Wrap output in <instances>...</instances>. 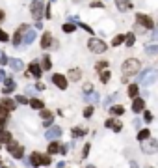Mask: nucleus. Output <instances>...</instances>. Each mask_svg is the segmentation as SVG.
<instances>
[{
	"mask_svg": "<svg viewBox=\"0 0 158 168\" xmlns=\"http://www.w3.org/2000/svg\"><path fill=\"white\" fill-rule=\"evenodd\" d=\"M91 114H93V107H88V109L84 110V116H86V118H89Z\"/></svg>",
	"mask_w": 158,
	"mask_h": 168,
	"instance_id": "nucleus-41",
	"label": "nucleus"
},
{
	"mask_svg": "<svg viewBox=\"0 0 158 168\" xmlns=\"http://www.w3.org/2000/svg\"><path fill=\"white\" fill-rule=\"evenodd\" d=\"M95 67H97V69H106V67H108V62H106V60H104V62H97Z\"/></svg>",
	"mask_w": 158,
	"mask_h": 168,
	"instance_id": "nucleus-36",
	"label": "nucleus"
},
{
	"mask_svg": "<svg viewBox=\"0 0 158 168\" xmlns=\"http://www.w3.org/2000/svg\"><path fill=\"white\" fill-rule=\"evenodd\" d=\"M26 30H28V25H21V26H19V30L13 34V45H15V47H17V45H21V41L24 39Z\"/></svg>",
	"mask_w": 158,
	"mask_h": 168,
	"instance_id": "nucleus-6",
	"label": "nucleus"
},
{
	"mask_svg": "<svg viewBox=\"0 0 158 168\" xmlns=\"http://www.w3.org/2000/svg\"><path fill=\"white\" fill-rule=\"evenodd\" d=\"M106 127H110V129L117 131V133H119V131L123 129V125H121V122H115V120H113V118H108V120H106Z\"/></svg>",
	"mask_w": 158,
	"mask_h": 168,
	"instance_id": "nucleus-12",
	"label": "nucleus"
},
{
	"mask_svg": "<svg viewBox=\"0 0 158 168\" xmlns=\"http://www.w3.org/2000/svg\"><path fill=\"white\" fill-rule=\"evenodd\" d=\"M15 101H17V103H21V105H28V103H30V99H26L24 95H17V97H15Z\"/></svg>",
	"mask_w": 158,
	"mask_h": 168,
	"instance_id": "nucleus-34",
	"label": "nucleus"
},
{
	"mask_svg": "<svg viewBox=\"0 0 158 168\" xmlns=\"http://www.w3.org/2000/svg\"><path fill=\"white\" fill-rule=\"evenodd\" d=\"M41 47L43 49H49V47H52V36L49 34V32H45L41 38Z\"/></svg>",
	"mask_w": 158,
	"mask_h": 168,
	"instance_id": "nucleus-13",
	"label": "nucleus"
},
{
	"mask_svg": "<svg viewBox=\"0 0 158 168\" xmlns=\"http://www.w3.org/2000/svg\"><path fill=\"white\" fill-rule=\"evenodd\" d=\"M15 90V82L11 81V79H6V84H4V94H11V92Z\"/></svg>",
	"mask_w": 158,
	"mask_h": 168,
	"instance_id": "nucleus-16",
	"label": "nucleus"
},
{
	"mask_svg": "<svg viewBox=\"0 0 158 168\" xmlns=\"http://www.w3.org/2000/svg\"><path fill=\"white\" fill-rule=\"evenodd\" d=\"M149 138V129H141L140 133H138V140L140 142H143V140H147Z\"/></svg>",
	"mask_w": 158,
	"mask_h": 168,
	"instance_id": "nucleus-25",
	"label": "nucleus"
},
{
	"mask_svg": "<svg viewBox=\"0 0 158 168\" xmlns=\"http://www.w3.org/2000/svg\"><path fill=\"white\" fill-rule=\"evenodd\" d=\"M41 118H43V122H45V120H54V116H52V112H50V110L41 109Z\"/></svg>",
	"mask_w": 158,
	"mask_h": 168,
	"instance_id": "nucleus-31",
	"label": "nucleus"
},
{
	"mask_svg": "<svg viewBox=\"0 0 158 168\" xmlns=\"http://www.w3.org/2000/svg\"><path fill=\"white\" fill-rule=\"evenodd\" d=\"M136 21H138V25H140V26L147 28V30L155 28V23H153V19L147 17V15H143V13H138V15H136Z\"/></svg>",
	"mask_w": 158,
	"mask_h": 168,
	"instance_id": "nucleus-5",
	"label": "nucleus"
},
{
	"mask_svg": "<svg viewBox=\"0 0 158 168\" xmlns=\"http://www.w3.org/2000/svg\"><path fill=\"white\" fill-rule=\"evenodd\" d=\"M52 82L56 84L60 90H65V88H67V79L63 77V75H58V73H56V75H52Z\"/></svg>",
	"mask_w": 158,
	"mask_h": 168,
	"instance_id": "nucleus-8",
	"label": "nucleus"
},
{
	"mask_svg": "<svg viewBox=\"0 0 158 168\" xmlns=\"http://www.w3.org/2000/svg\"><path fill=\"white\" fill-rule=\"evenodd\" d=\"M45 137L49 138V140H56V138H60V137H61V129L54 125V127H50V129L45 133Z\"/></svg>",
	"mask_w": 158,
	"mask_h": 168,
	"instance_id": "nucleus-9",
	"label": "nucleus"
},
{
	"mask_svg": "<svg viewBox=\"0 0 158 168\" xmlns=\"http://www.w3.org/2000/svg\"><path fill=\"white\" fill-rule=\"evenodd\" d=\"M88 153H89V144H86V146H84V151H82V155H84V157H88Z\"/></svg>",
	"mask_w": 158,
	"mask_h": 168,
	"instance_id": "nucleus-45",
	"label": "nucleus"
},
{
	"mask_svg": "<svg viewBox=\"0 0 158 168\" xmlns=\"http://www.w3.org/2000/svg\"><path fill=\"white\" fill-rule=\"evenodd\" d=\"M60 144H58V142H54V140H52V142H50V146H49V155H54V153H60Z\"/></svg>",
	"mask_w": 158,
	"mask_h": 168,
	"instance_id": "nucleus-19",
	"label": "nucleus"
},
{
	"mask_svg": "<svg viewBox=\"0 0 158 168\" xmlns=\"http://www.w3.org/2000/svg\"><path fill=\"white\" fill-rule=\"evenodd\" d=\"M2 77H4V73H2V71H0V79H2Z\"/></svg>",
	"mask_w": 158,
	"mask_h": 168,
	"instance_id": "nucleus-52",
	"label": "nucleus"
},
{
	"mask_svg": "<svg viewBox=\"0 0 158 168\" xmlns=\"http://www.w3.org/2000/svg\"><path fill=\"white\" fill-rule=\"evenodd\" d=\"M43 123H45V127H50V125H52V120H45Z\"/></svg>",
	"mask_w": 158,
	"mask_h": 168,
	"instance_id": "nucleus-48",
	"label": "nucleus"
},
{
	"mask_svg": "<svg viewBox=\"0 0 158 168\" xmlns=\"http://www.w3.org/2000/svg\"><path fill=\"white\" fill-rule=\"evenodd\" d=\"M35 90H45V84H43V82H37V84H35Z\"/></svg>",
	"mask_w": 158,
	"mask_h": 168,
	"instance_id": "nucleus-47",
	"label": "nucleus"
},
{
	"mask_svg": "<svg viewBox=\"0 0 158 168\" xmlns=\"http://www.w3.org/2000/svg\"><path fill=\"white\" fill-rule=\"evenodd\" d=\"M138 92H140V88H138L136 84L128 86V95H130V97H138Z\"/></svg>",
	"mask_w": 158,
	"mask_h": 168,
	"instance_id": "nucleus-28",
	"label": "nucleus"
},
{
	"mask_svg": "<svg viewBox=\"0 0 158 168\" xmlns=\"http://www.w3.org/2000/svg\"><path fill=\"white\" fill-rule=\"evenodd\" d=\"M141 151L143 153H156L158 151V142L156 140H153V138H147V140H143V146H141Z\"/></svg>",
	"mask_w": 158,
	"mask_h": 168,
	"instance_id": "nucleus-4",
	"label": "nucleus"
},
{
	"mask_svg": "<svg viewBox=\"0 0 158 168\" xmlns=\"http://www.w3.org/2000/svg\"><path fill=\"white\" fill-rule=\"evenodd\" d=\"M153 82H155V75H151V77L145 79V84H153Z\"/></svg>",
	"mask_w": 158,
	"mask_h": 168,
	"instance_id": "nucleus-46",
	"label": "nucleus"
},
{
	"mask_svg": "<svg viewBox=\"0 0 158 168\" xmlns=\"http://www.w3.org/2000/svg\"><path fill=\"white\" fill-rule=\"evenodd\" d=\"M11 155H13L15 159H21L22 155H24V148H22V146H19V144H17V146H15V150L11 151Z\"/></svg>",
	"mask_w": 158,
	"mask_h": 168,
	"instance_id": "nucleus-18",
	"label": "nucleus"
},
{
	"mask_svg": "<svg viewBox=\"0 0 158 168\" xmlns=\"http://www.w3.org/2000/svg\"><path fill=\"white\" fill-rule=\"evenodd\" d=\"M30 107H32V109H35V110H41V109H45V103H43L41 99H32Z\"/></svg>",
	"mask_w": 158,
	"mask_h": 168,
	"instance_id": "nucleus-17",
	"label": "nucleus"
},
{
	"mask_svg": "<svg viewBox=\"0 0 158 168\" xmlns=\"http://www.w3.org/2000/svg\"><path fill=\"white\" fill-rule=\"evenodd\" d=\"M30 11H32V17H34L35 21H41L43 13H45V10H43V4L39 2V0H34V2L30 4Z\"/></svg>",
	"mask_w": 158,
	"mask_h": 168,
	"instance_id": "nucleus-3",
	"label": "nucleus"
},
{
	"mask_svg": "<svg viewBox=\"0 0 158 168\" xmlns=\"http://www.w3.org/2000/svg\"><path fill=\"white\" fill-rule=\"evenodd\" d=\"M0 142H4V144L11 142V135L7 133V131H2V135H0Z\"/></svg>",
	"mask_w": 158,
	"mask_h": 168,
	"instance_id": "nucleus-30",
	"label": "nucleus"
},
{
	"mask_svg": "<svg viewBox=\"0 0 158 168\" xmlns=\"http://www.w3.org/2000/svg\"><path fill=\"white\" fill-rule=\"evenodd\" d=\"M9 66L13 67V71H21L22 67H24V66H22V62H21V60H9Z\"/></svg>",
	"mask_w": 158,
	"mask_h": 168,
	"instance_id": "nucleus-23",
	"label": "nucleus"
},
{
	"mask_svg": "<svg viewBox=\"0 0 158 168\" xmlns=\"http://www.w3.org/2000/svg\"><path fill=\"white\" fill-rule=\"evenodd\" d=\"M147 53H149V54L158 53V45H151V47H147Z\"/></svg>",
	"mask_w": 158,
	"mask_h": 168,
	"instance_id": "nucleus-37",
	"label": "nucleus"
},
{
	"mask_svg": "<svg viewBox=\"0 0 158 168\" xmlns=\"http://www.w3.org/2000/svg\"><path fill=\"white\" fill-rule=\"evenodd\" d=\"M99 79H101V82H108L110 81V71H101V75H99Z\"/></svg>",
	"mask_w": 158,
	"mask_h": 168,
	"instance_id": "nucleus-33",
	"label": "nucleus"
},
{
	"mask_svg": "<svg viewBox=\"0 0 158 168\" xmlns=\"http://www.w3.org/2000/svg\"><path fill=\"white\" fill-rule=\"evenodd\" d=\"M115 6L119 11H128L130 8H132V2L130 0H115Z\"/></svg>",
	"mask_w": 158,
	"mask_h": 168,
	"instance_id": "nucleus-11",
	"label": "nucleus"
},
{
	"mask_svg": "<svg viewBox=\"0 0 158 168\" xmlns=\"http://www.w3.org/2000/svg\"><path fill=\"white\" fill-rule=\"evenodd\" d=\"M4 17H6V15H4V11H0V23L4 21Z\"/></svg>",
	"mask_w": 158,
	"mask_h": 168,
	"instance_id": "nucleus-51",
	"label": "nucleus"
},
{
	"mask_svg": "<svg viewBox=\"0 0 158 168\" xmlns=\"http://www.w3.org/2000/svg\"><path fill=\"white\" fill-rule=\"evenodd\" d=\"M50 66H52V64H50V58H49V56H43L41 67H43V69H45V71H49V69H50Z\"/></svg>",
	"mask_w": 158,
	"mask_h": 168,
	"instance_id": "nucleus-26",
	"label": "nucleus"
},
{
	"mask_svg": "<svg viewBox=\"0 0 158 168\" xmlns=\"http://www.w3.org/2000/svg\"><path fill=\"white\" fill-rule=\"evenodd\" d=\"M34 39H35V32H34V30H26L24 39H22V41H24V43H28V45H30V43L34 41Z\"/></svg>",
	"mask_w": 158,
	"mask_h": 168,
	"instance_id": "nucleus-21",
	"label": "nucleus"
},
{
	"mask_svg": "<svg viewBox=\"0 0 158 168\" xmlns=\"http://www.w3.org/2000/svg\"><path fill=\"white\" fill-rule=\"evenodd\" d=\"M110 114H112V116H123V114H125V109H123L121 105L112 107V109H110Z\"/></svg>",
	"mask_w": 158,
	"mask_h": 168,
	"instance_id": "nucleus-20",
	"label": "nucleus"
},
{
	"mask_svg": "<svg viewBox=\"0 0 158 168\" xmlns=\"http://www.w3.org/2000/svg\"><path fill=\"white\" fill-rule=\"evenodd\" d=\"M134 41H136V36H134V34H128V36H125V45L132 47V45H134Z\"/></svg>",
	"mask_w": 158,
	"mask_h": 168,
	"instance_id": "nucleus-27",
	"label": "nucleus"
},
{
	"mask_svg": "<svg viewBox=\"0 0 158 168\" xmlns=\"http://www.w3.org/2000/svg\"><path fill=\"white\" fill-rule=\"evenodd\" d=\"M2 131H4V120L0 118V133H2Z\"/></svg>",
	"mask_w": 158,
	"mask_h": 168,
	"instance_id": "nucleus-50",
	"label": "nucleus"
},
{
	"mask_svg": "<svg viewBox=\"0 0 158 168\" xmlns=\"http://www.w3.org/2000/svg\"><path fill=\"white\" fill-rule=\"evenodd\" d=\"M145 109V101L141 97H134V101H132V110L134 112H141Z\"/></svg>",
	"mask_w": 158,
	"mask_h": 168,
	"instance_id": "nucleus-10",
	"label": "nucleus"
},
{
	"mask_svg": "<svg viewBox=\"0 0 158 168\" xmlns=\"http://www.w3.org/2000/svg\"><path fill=\"white\" fill-rule=\"evenodd\" d=\"M0 105L4 107V109H6L7 112H11V110H15V99H2V101H0Z\"/></svg>",
	"mask_w": 158,
	"mask_h": 168,
	"instance_id": "nucleus-14",
	"label": "nucleus"
},
{
	"mask_svg": "<svg viewBox=\"0 0 158 168\" xmlns=\"http://www.w3.org/2000/svg\"><path fill=\"white\" fill-rule=\"evenodd\" d=\"M91 6H93V8H102V2H93Z\"/></svg>",
	"mask_w": 158,
	"mask_h": 168,
	"instance_id": "nucleus-49",
	"label": "nucleus"
},
{
	"mask_svg": "<svg viewBox=\"0 0 158 168\" xmlns=\"http://www.w3.org/2000/svg\"><path fill=\"white\" fill-rule=\"evenodd\" d=\"M140 67H141V64L138 62V60H134V58L125 60L123 67H121V71H123V81L126 82V79H128L130 75H136L138 71H140Z\"/></svg>",
	"mask_w": 158,
	"mask_h": 168,
	"instance_id": "nucleus-1",
	"label": "nucleus"
},
{
	"mask_svg": "<svg viewBox=\"0 0 158 168\" xmlns=\"http://www.w3.org/2000/svg\"><path fill=\"white\" fill-rule=\"evenodd\" d=\"M35 77V79H39L43 75V67L39 66V64H30V67H28V73H26V77Z\"/></svg>",
	"mask_w": 158,
	"mask_h": 168,
	"instance_id": "nucleus-7",
	"label": "nucleus"
},
{
	"mask_svg": "<svg viewBox=\"0 0 158 168\" xmlns=\"http://www.w3.org/2000/svg\"><path fill=\"white\" fill-rule=\"evenodd\" d=\"M0 64H2V66H6V64H9V60H7V56L6 54H0Z\"/></svg>",
	"mask_w": 158,
	"mask_h": 168,
	"instance_id": "nucleus-38",
	"label": "nucleus"
},
{
	"mask_svg": "<svg viewBox=\"0 0 158 168\" xmlns=\"http://www.w3.org/2000/svg\"><path fill=\"white\" fill-rule=\"evenodd\" d=\"M0 146H2V142H0Z\"/></svg>",
	"mask_w": 158,
	"mask_h": 168,
	"instance_id": "nucleus-56",
	"label": "nucleus"
},
{
	"mask_svg": "<svg viewBox=\"0 0 158 168\" xmlns=\"http://www.w3.org/2000/svg\"><path fill=\"white\" fill-rule=\"evenodd\" d=\"M0 54H2V53H0Z\"/></svg>",
	"mask_w": 158,
	"mask_h": 168,
	"instance_id": "nucleus-57",
	"label": "nucleus"
},
{
	"mask_svg": "<svg viewBox=\"0 0 158 168\" xmlns=\"http://www.w3.org/2000/svg\"><path fill=\"white\" fill-rule=\"evenodd\" d=\"M0 41H7V34L0 30Z\"/></svg>",
	"mask_w": 158,
	"mask_h": 168,
	"instance_id": "nucleus-44",
	"label": "nucleus"
},
{
	"mask_svg": "<svg viewBox=\"0 0 158 168\" xmlns=\"http://www.w3.org/2000/svg\"><path fill=\"white\" fill-rule=\"evenodd\" d=\"M50 155H41V165H45V166H49L50 165Z\"/></svg>",
	"mask_w": 158,
	"mask_h": 168,
	"instance_id": "nucleus-35",
	"label": "nucleus"
},
{
	"mask_svg": "<svg viewBox=\"0 0 158 168\" xmlns=\"http://www.w3.org/2000/svg\"><path fill=\"white\" fill-rule=\"evenodd\" d=\"M78 26H82V28H84V30H86V32H89V34H93V30H91V26H88V25H84V23H80V25H78Z\"/></svg>",
	"mask_w": 158,
	"mask_h": 168,
	"instance_id": "nucleus-43",
	"label": "nucleus"
},
{
	"mask_svg": "<svg viewBox=\"0 0 158 168\" xmlns=\"http://www.w3.org/2000/svg\"><path fill=\"white\" fill-rule=\"evenodd\" d=\"M0 118H2V120H6V118H7V110L4 109L2 105H0Z\"/></svg>",
	"mask_w": 158,
	"mask_h": 168,
	"instance_id": "nucleus-39",
	"label": "nucleus"
},
{
	"mask_svg": "<svg viewBox=\"0 0 158 168\" xmlns=\"http://www.w3.org/2000/svg\"><path fill=\"white\" fill-rule=\"evenodd\" d=\"M28 165H32V166H41V155H39V153H32Z\"/></svg>",
	"mask_w": 158,
	"mask_h": 168,
	"instance_id": "nucleus-15",
	"label": "nucleus"
},
{
	"mask_svg": "<svg viewBox=\"0 0 158 168\" xmlns=\"http://www.w3.org/2000/svg\"><path fill=\"white\" fill-rule=\"evenodd\" d=\"M88 47H89V51H93L95 54H101V53H104L106 51V43L104 41H101V39H97V38H91L88 41Z\"/></svg>",
	"mask_w": 158,
	"mask_h": 168,
	"instance_id": "nucleus-2",
	"label": "nucleus"
},
{
	"mask_svg": "<svg viewBox=\"0 0 158 168\" xmlns=\"http://www.w3.org/2000/svg\"><path fill=\"white\" fill-rule=\"evenodd\" d=\"M84 92H86V94H91V92H93V86H91V84H86V86H84Z\"/></svg>",
	"mask_w": 158,
	"mask_h": 168,
	"instance_id": "nucleus-42",
	"label": "nucleus"
},
{
	"mask_svg": "<svg viewBox=\"0 0 158 168\" xmlns=\"http://www.w3.org/2000/svg\"><path fill=\"white\" fill-rule=\"evenodd\" d=\"M61 28H63V32H65V34H71V32L76 30V26H74L73 23H65V25H63Z\"/></svg>",
	"mask_w": 158,
	"mask_h": 168,
	"instance_id": "nucleus-24",
	"label": "nucleus"
},
{
	"mask_svg": "<svg viewBox=\"0 0 158 168\" xmlns=\"http://www.w3.org/2000/svg\"><path fill=\"white\" fill-rule=\"evenodd\" d=\"M0 168H6V166H0Z\"/></svg>",
	"mask_w": 158,
	"mask_h": 168,
	"instance_id": "nucleus-55",
	"label": "nucleus"
},
{
	"mask_svg": "<svg viewBox=\"0 0 158 168\" xmlns=\"http://www.w3.org/2000/svg\"><path fill=\"white\" fill-rule=\"evenodd\" d=\"M80 77H82L80 69H71L69 71V79H71V81H80Z\"/></svg>",
	"mask_w": 158,
	"mask_h": 168,
	"instance_id": "nucleus-22",
	"label": "nucleus"
},
{
	"mask_svg": "<svg viewBox=\"0 0 158 168\" xmlns=\"http://www.w3.org/2000/svg\"><path fill=\"white\" fill-rule=\"evenodd\" d=\"M88 168H95V166H88Z\"/></svg>",
	"mask_w": 158,
	"mask_h": 168,
	"instance_id": "nucleus-53",
	"label": "nucleus"
},
{
	"mask_svg": "<svg viewBox=\"0 0 158 168\" xmlns=\"http://www.w3.org/2000/svg\"><path fill=\"white\" fill-rule=\"evenodd\" d=\"M84 135H86V129H82V127H76V129H73V138L84 137Z\"/></svg>",
	"mask_w": 158,
	"mask_h": 168,
	"instance_id": "nucleus-32",
	"label": "nucleus"
},
{
	"mask_svg": "<svg viewBox=\"0 0 158 168\" xmlns=\"http://www.w3.org/2000/svg\"><path fill=\"white\" fill-rule=\"evenodd\" d=\"M0 165H2V159H0Z\"/></svg>",
	"mask_w": 158,
	"mask_h": 168,
	"instance_id": "nucleus-54",
	"label": "nucleus"
},
{
	"mask_svg": "<svg viewBox=\"0 0 158 168\" xmlns=\"http://www.w3.org/2000/svg\"><path fill=\"white\" fill-rule=\"evenodd\" d=\"M121 43H125V36H123V34L115 36V38H113V41H112V45L117 47V45H121Z\"/></svg>",
	"mask_w": 158,
	"mask_h": 168,
	"instance_id": "nucleus-29",
	"label": "nucleus"
},
{
	"mask_svg": "<svg viewBox=\"0 0 158 168\" xmlns=\"http://www.w3.org/2000/svg\"><path fill=\"white\" fill-rule=\"evenodd\" d=\"M143 120H145V122L149 123V122H151V120H153V114H151V112L147 110V112H145V114H143Z\"/></svg>",
	"mask_w": 158,
	"mask_h": 168,
	"instance_id": "nucleus-40",
	"label": "nucleus"
}]
</instances>
